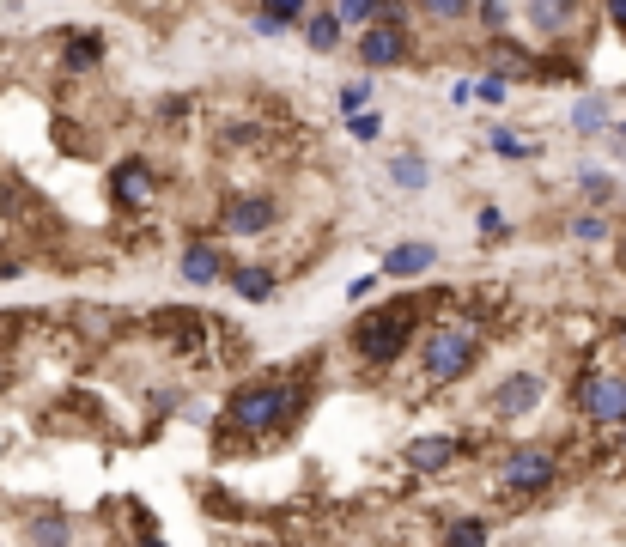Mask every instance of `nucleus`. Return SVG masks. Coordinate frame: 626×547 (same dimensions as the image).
Returning <instances> with one entry per match:
<instances>
[{
  "mask_svg": "<svg viewBox=\"0 0 626 547\" xmlns=\"http://www.w3.org/2000/svg\"><path fill=\"white\" fill-rule=\"evenodd\" d=\"M310 402V389L298 377H250L225 396V420L238 432H274V426H292Z\"/></svg>",
  "mask_w": 626,
  "mask_h": 547,
  "instance_id": "obj_1",
  "label": "nucleus"
},
{
  "mask_svg": "<svg viewBox=\"0 0 626 547\" xmlns=\"http://www.w3.org/2000/svg\"><path fill=\"white\" fill-rule=\"evenodd\" d=\"M414 317H420V298H396V304L371 310V317H359L353 323V353L365 365H396L414 341Z\"/></svg>",
  "mask_w": 626,
  "mask_h": 547,
  "instance_id": "obj_2",
  "label": "nucleus"
},
{
  "mask_svg": "<svg viewBox=\"0 0 626 547\" xmlns=\"http://www.w3.org/2000/svg\"><path fill=\"white\" fill-rule=\"evenodd\" d=\"M420 365H426V383H456L468 365H475V329L468 323H438L420 341Z\"/></svg>",
  "mask_w": 626,
  "mask_h": 547,
  "instance_id": "obj_3",
  "label": "nucleus"
},
{
  "mask_svg": "<svg viewBox=\"0 0 626 547\" xmlns=\"http://www.w3.org/2000/svg\"><path fill=\"white\" fill-rule=\"evenodd\" d=\"M499 481H505V493H517V499H541L547 487L560 481V456H554V450H511L505 468H499Z\"/></svg>",
  "mask_w": 626,
  "mask_h": 547,
  "instance_id": "obj_4",
  "label": "nucleus"
},
{
  "mask_svg": "<svg viewBox=\"0 0 626 547\" xmlns=\"http://www.w3.org/2000/svg\"><path fill=\"white\" fill-rule=\"evenodd\" d=\"M280 219V201L274 195H225V207H219V225H225V238H262V231Z\"/></svg>",
  "mask_w": 626,
  "mask_h": 547,
  "instance_id": "obj_5",
  "label": "nucleus"
},
{
  "mask_svg": "<svg viewBox=\"0 0 626 547\" xmlns=\"http://www.w3.org/2000/svg\"><path fill=\"white\" fill-rule=\"evenodd\" d=\"M359 61L365 67H402L408 61V19H365Z\"/></svg>",
  "mask_w": 626,
  "mask_h": 547,
  "instance_id": "obj_6",
  "label": "nucleus"
},
{
  "mask_svg": "<svg viewBox=\"0 0 626 547\" xmlns=\"http://www.w3.org/2000/svg\"><path fill=\"white\" fill-rule=\"evenodd\" d=\"M578 408H584V420H596V426H620V420H626V377H620V371L584 377Z\"/></svg>",
  "mask_w": 626,
  "mask_h": 547,
  "instance_id": "obj_7",
  "label": "nucleus"
},
{
  "mask_svg": "<svg viewBox=\"0 0 626 547\" xmlns=\"http://www.w3.org/2000/svg\"><path fill=\"white\" fill-rule=\"evenodd\" d=\"M541 396H547V377H541V371H511V377L493 389V414H499V420H523V414L541 408Z\"/></svg>",
  "mask_w": 626,
  "mask_h": 547,
  "instance_id": "obj_8",
  "label": "nucleus"
},
{
  "mask_svg": "<svg viewBox=\"0 0 626 547\" xmlns=\"http://www.w3.org/2000/svg\"><path fill=\"white\" fill-rule=\"evenodd\" d=\"M110 201L128 207V213L152 207V165H146V159H122V165L110 171Z\"/></svg>",
  "mask_w": 626,
  "mask_h": 547,
  "instance_id": "obj_9",
  "label": "nucleus"
},
{
  "mask_svg": "<svg viewBox=\"0 0 626 547\" xmlns=\"http://www.w3.org/2000/svg\"><path fill=\"white\" fill-rule=\"evenodd\" d=\"M462 456V438L456 432H426L408 444V468H420V475H444V468Z\"/></svg>",
  "mask_w": 626,
  "mask_h": 547,
  "instance_id": "obj_10",
  "label": "nucleus"
},
{
  "mask_svg": "<svg viewBox=\"0 0 626 547\" xmlns=\"http://www.w3.org/2000/svg\"><path fill=\"white\" fill-rule=\"evenodd\" d=\"M177 268H183V280H189V286H213L231 262H225V250H219V244L189 238V244H183V256H177Z\"/></svg>",
  "mask_w": 626,
  "mask_h": 547,
  "instance_id": "obj_11",
  "label": "nucleus"
},
{
  "mask_svg": "<svg viewBox=\"0 0 626 547\" xmlns=\"http://www.w3.org/2000/svg\"><path fill=\"white\" fill-rule=\"evenodd\" d=\"M572 13H578V0H523V19L541 37H566L572 31Z\"/></svg>",
  "mask_w": 626,
  "mask_h": 547,
  "instance_id": "obj_12",
  "label": "nucleus"
},
{
  "mask_svg": "<svg viewBox=\"0 0 626 547\" xmlns=\"http://www.w3.org/2000/svg\"><path fill=\"white\" fill-rule=\"evenodd\" d=\"M432 262H438V250H432V244H396V250L383 256V274H396V280H420Z\"/></svg>",
  "mask_w": 626,
  "mask_h": 547,
  "instance_id": "obj_13",
  "label": "nucleus"
},
{
  "mask_svg": "<svg viewBox=\"0 0 626 547\" xmlns=\"http://www.w3.org/2000/svg\"><path fill=\"white\" fill-rule=\"evenodd\" d=\"M231 286H238V298L262 304V298H274V268L268 262H238L231 268Z\"/></svg>",
  "mask_w": 626,
  "mask_h": 547,
  "instance_id": "obj_14",
  "label": "nucleus"
},
{
  "mask_svg": "<svg viewBox=\"0 0 626 547\" xmlns=\"http://www.w3.org/2000/svg\"><path fill=\"white\" fill-rule=\"evenodd\" d=\"M304 43L317 49V55H329V49H341V13H329V7H317L304 19Z\"/></svg>",
  "mask_w": 626,
  "mask_h": 547,
  "instance_id": "obj_15",
  "label": "nucleus"
},
{
  "mask_svg": "<svg viewBox=\"0 0 626 547\" xmlns=\"http://www.w3.org/2000/svg\"><path fill=\"white\" fill-rule=\"evenodd\" d=\"M98 55H104V43H98V37H73V43H67V55H61V61H67V67H73V73H80V67H98Z\"/></svg>",
  "mask_w": 626,
  "mask_h": 547,
  "instance_id": "obj_16",
  "label": "nucleus"
},
{
  "mask_svg": "<svg viewBox=\"0 0 626 547\" xmlns=\"http://www.w3.org/2000/svg\"><path fill=\"white\" fill-rule=\"evenodd\" d=\"M572 122H578V134H602V122H608V104H602V98H584V104L572 110Z\"/></svg>",
  "mask_w": 626,
  "mask_h": 547,
  "instance_id": "obj_17",
  "label": "nucleus"
},
{
  "mask_svg": "<svg viewBox=\"0 0 626 547\" xmlns=\"http://www.w3.org/2000/svg\"><path fill=\"white\" fill-rule=\"evenodd\" d=\"M347 134H353V140H377V134H383V116L359 104V110H347Z\"/></svg>",
  "mask_w": 626,
  "mask_h": 547,
  "instance_id": "obj_18",
  "label": "nucleus"
},
{
  "mask_svg": "<svg viewBox=\"0 0 626 547\" xmlns=\"http://www.w3.org/2000/svg\"><path fill=\"white\" fill-rule=\"evenodd\" d=\"M389 177H396V189H426V159H396Z\"/></svg>",
  "mask_w": 626,
  "mask_h": 547,
  "instance_id": "obj_19",
  "label": "nucleus"
},
{
  "mask_svg": "<svg viewBox=\"0 0 626 547\" xmlns=\"http://www.w3.org/2000/svg\"><path fill=\"white\" fill-rule=\"evenodd\" d=\"M420 13H432L438 25H462L468 19V0H420Z\"/></svg>",
  "mask_w": 626,
  "mask_h": 547,
  "instance_id": "obj_20",
  "label": "nucleus"
},
{
  "mask_svg": "<svg viewBox=\"0 0 626 547\" xmlns=\"http://www.w3.org/2000/svg\"><path fill=\"white\" fill-rule=\"evenodd\" d=\"M572 238H578V244H602V238H608V219H602V213H578V219H572Z\"/></svg>",
  "mask_w": 626,
  "mask_h": 547,
  "instance_id": "obj_21",
  "label": "nucleus"
},
{
  "mask_svg": "<svg viewBox=\"0 0 626 547\" xmlns=\"http://www.w3.org/2000/svg\"><path fill=\"white\" fill-rule=\"evenodd\" d=\"M493 61H499L505 73H529V67H535V55L517 49V43H493Z\"/></svg>",
  "mask_w": 626,
  "mask_h": 547,
  "instance_id": "obj_22",
  "label": "nucleus"
},
{
  "mask_svg": "<svg viewBox=\"0 0 626 547\" xmlns=\"http://www.w3.org/2000/svg\"><path fill=\"white\" fill-rule=\"evenodd\" d=\"M262 13L280 19V25H298V19L310 13V0H262Z\"/></svg>",
  "mask_w": 626,
  "mask_h": 547,
  "instance_id": "obj_23",
  "label": "nucleus"
},
{
  "mask_svg": "<svg viewBox=\"0 0 626 547\" xmlns=\"http://www.w3.org/2000/svg\"><path fill=\"white\" fill-rule=\"evenodd\" d=\"M73 529H67V517H37L31 523V541H67Z\"/></svg>",
  "mask_w": 626,
  "mask_h": 547,
  "instance_id": "obj_24",
  "label": "nucleus"
},
{
  "mask_svg": "<svg viewBox=\"0 0 626 547\" xmlns=\"http://www.w3.org/2000/svg\"><path fill=\"white\" fill-rule=\"evenodd\" d=\"M578 189H584L590 201H614V183H608L602 171H584V177H578Z\"/></svg>",
  "mask_w": 626,
  "mask_h": 547,
  "instance_id": "obj_25",
  "label": "nucleus"
},
{
  "mask_svg": "<svg viewBox=\"0 0 626 547\" xmlns=\"http://www.w3.org/2000/svg\"><path fill=\"white\" fill-rule=\"evenodd\" d=\"M493 152H505V159H529L535 146H523L517 134H505V128H493Z\"/></svg>",
  "mask_w": 626,
  "mask_h": 547,
  "instance_id": "obj_26",
  "label": "nucleus"
},
{
  "mask_svg": "<svg viewBox=\"0 0 626 547\" xmlns=\"http://www.w3.org/2000/svg\"><path fill=\"white\" fill-rule=\"evenodd\" d=\"M450 541H487V523L468 517V523H450Z\"/></svg>",
  "mask_w": 626,
  "mask_h": 547,
  "instance_id": "obj_27",
  "label": "nucleus"
},
{
  "mask_svg": "<svg viewBox=\"0 0 626 547\" xmlns=\"http://www.w3.org/2000/svg\"><path fill=\"white\" fill-rule=\"evenodd\" d=\"M481 231H487V238H505V213L499 207H481Z\"/></svg>",
  "mask_w": 626,
  "mask_h": 547,
  "instance_id": "obj_28",
  "label": "nucleus"
},
{
  "mask_svg": "<svg viewBox=\"0 0 626 547\" xmlns=\"http://www.w3.org/2000/svg\"><path fill=\"white\" fill-rule=\"evenodd\" d=\"M365 98H371V86H347V92H341V110H359Z\"/></svg>",
  "mask_w": 626,
  "mask_h": 547,
  "instance_id": "obj_29",
  "label": "nucleus"
},
{
  "mask_svg": "<svg viewBox=\"0 0 626 547\" xmlns=\"http://www.w3.org/2000/svg\"><path fill=\"white\" fill-rule=\"evenodd\" d=\"M475 92H481V98H487V104H499V98H505V80H481V86H475Z\"/></svg>",
  "mask_w": 626,
  "mask_h": 547,
  "instance_id": "obj_30",
  "label": "nucleus"
},
{
  "mask_svg": "<svg viewBox=\"0 0 626 547\" xmlns=\"http://www.w3.org/2000/svg\"><path fill=\"white\" fill-rule=\"evenodd\" d=\"M481 19H487V25H499V19H505V7H499V0H481Z\"/></svg>",
  "mask_w": 626,
  "mask_h": 547,
  "instance_id": "obj_31",
  "label": "nucleus"
},
{
  "mask_svg": "<svg viewBox=\"0 0 626 547\" xmlns=\"http://www.w3.org/2000/svg\"><path fill=\"white\" fill-rule=\"evenodd\" d=\"M608 19H614V31H626V0H608Z\"/></svg>",
  "mask_w": 626,
  "mask_h": 547,
  "instance_id": "obj_32",
  "label": "nucleus"
},
{
  "mask_svg": "<svg viewBox=\"0 0 626 547\" xmlns=\"http://www.w3.org/2000/svg\"><path fill=\"white\" fill-rule=\"evenodd\" d=\"M0 383H7V365H0Z\"/></svg>",
  "mask_w": 626,
  "mask_h": 547,
  "instance_id": "obj_33",
  "label": "nucleus"
},
{
  "mask_svg": "<svg viewBox=\"0 0 626 547\" xmlns=\"http://www.w3.org/2000/svg\"><path fill=\"white\" fill-rule=\"evenodd\" d=\"M620 134H626V122H620Z\"/></svg>",
  "mask_w": 626,
  "mask_h": 547,
  "instance_id": "obj_34",
  "label": "nucleus"
}]
</instances>
